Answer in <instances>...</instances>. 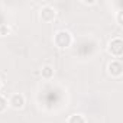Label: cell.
Wrapping results in <instances>:
<instances>
[{
    "label": "cell",
    "mask_w": 123,
    "mask_h": 123,
    "mask_svg": "<svg viewBox=\"0 0 123 123\" xmlns=\"http://www.w3.org/2000/svg\"><path fill=\"white\" fill-rule=\"evenodd\" d=\"M54 43L59 49H65V48L71 46V43H73V35H71V32H68L65 29L58 31L54 35Z\"/></svg>",
    "instance_id": "obj_1"
},
{
    "label": "cell",
    "mask_w": 123,
    "mask_h": 123,
    "mask_svg": "<svg viewBox=\"0 0 123 123\" xmlns=\"http://www.w3.org/2000/svg\"><path fill=\"white\" fill-rule=\"evenodd\" d=\"M54 74H55V70L51 67V65H43L42 70H41V77L43 80H51L54 78Z\"/></svg>",
    "instance_id": "obj_6"
},
{
    "label": "cell",
    "mask_w": 123,
    "mask_h": 123,
    "mask_svg": "<svg viewBox=\"0 0 123 123\" xmlns=\"http://www.w3.org/2000/svg\"><path fill=\"white\" fill-rule=\"evenodd\" d=\"M83 5H96L97 2H81Z\"/></svg>",
    "instance_id": "obj_11"
},
{
    "label": "cell",
    "mask_w": 123,
    "mask_h": 123,
    "mask_svg": "<svg viewBox=\"0 0 123 123\" xmlns=\"http://www.w3.org/2000/svg\"><path fill=\"white\" fill-rule=\"evenodd\" d=\"M107 73L113 78H119L123 74V64L120 62V59H111L107 65Z\"/></svg>",
    "instance_id": "obj_5"
},
{
    "label": "cell",
    "mask_w": 123,
    "mask_h": 123,
    "mask_svg": "<svg viewBox=\"0 0 123 123\" xmlns=\"http://www.w3.org/2000/svg\"><path fill=\"white\" fill-rule=\"evenodd\" d=\"M10 32H12V29L7 23H0V36H7V35H10Z\"/></svg>",
    "instance_id": "obj_8"
},
{
    "label": "cell",
    "mask_w": 123,
    "mask_h": 123,
    "mask_svg": "<svg viewBox=\"0 0 123 123\" xmlns=\"http://www.w3.org/2000/svg\"><path fill=\"white\" fill-rule=\"evenodd\" d=\"M116 20H117V25H119V26L123 25V12H117V15H116Z\"/></svg>",
    "instance_id": "obj_10"
},
{
    "label": "cell",
    "mask_w": 123,
    "mask_h": 123,
    "mask_svg": "<svg viewBox=\"0 0 123 123\" xmlns=\"http://www.w3.org/2000/svg\"><path fill=\"white\" fill-rule=\"evenodd\" d=\"M2 87H3V83H2V80H0V90H2Z\"/></svg>",
    "instance_id": "obj_12"
},
{
    "label": "cell",
    "mask_w": 123,
    "mask_h": 123,
    "mask_svg": "<svg viewBox=\"0 0 123 123\" xmlns=\"http://www.w3.org/2000/svg\"><path fill=\"white\" fill-rule=\"evenodd\" d=\"M7 106H9V104H7V100H6L2 94H0V113H3V111L7 109Z\"/></svg>",
    "instance_id": "obj_9"
},
{
    "label": "cell",
    "mask_w": 123,
    "mask_h": 123,
    "mask_svg": "<svg viewBox=\"0 0 123 123\" xmlns=\"http://www.w3.org/2000/svg\"><path fill=\"white\" fill-rule=\"evenodd\" d=\"M107 52L113 56V58H120L123 55V41L122 38H113L109 45H107Z\"/></svg>",
    "instance_id": "obj_2"
},
{
    "label": "cell",
    "mask_w": 123,
    "mask_h": 123,
    "mask_svg": "<svg viewBox=\"0 0 123 123\" xmlns=\"http://www.w3.org/2000/svg\"><path fill=\"white\" fill-rule=\"evenodd\" d=\"M67 123H87V120L83 114H71L68 117Z\"/></svg>",
    "instance_id": "obj_7"
},
{
    "label": "cell",
    "mask_w": 123,
    "mask_h": 123,
    "mask_svg": "<svg viewBox=\"0 0 123 123\" xmlns=\"http://www.w3.org/2000/svg\"><path fill=\"white\" fill-rule=\"evenodd\" d=\"M55 18H56V10L52 6H49V5H45L39 10V19L43 23H51V22L55 20Z\"/></svg>",
    "instance_id": "obj_3"
},
{
    "label": "cell",
    "mask_w": 123,
    "mask_h": 123,
    "mask_svg": "<svg viewBox=\"0 0 123 123\" xmlns=\"http://www.w3.org/2000/svg\"><path fill=\"white\" fill-rule=\"evenodd\" d=\"M25 103H26V98H25V96L20 94V93H13V94L9 97V100H7L9 107L13 109V110H20V109H23V107H25Z\"/></svg>",
    "instance_id": "obj_4"
}]
</instances>
